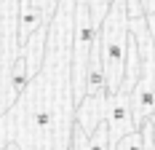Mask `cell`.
<instances>
[{
	"label": "cell",
	"instance_id": "obj_1",
	"mask_svg": "<svg viewBox=\"0 0 155 150\" xmlns=\"http://www.w3.org/2000/svg\"><path fill=\"white\" fill-rule=\"evenodd\" d=\"M75 32H72V99L75 107L86 97V67H88V54H91V40H94V22H91V5L88 0H75Z\"/></svg>",
	"mask_w": 155,
	"mask_h": 150
},
{
	"label": "cell",
	"instance_id": "obj_2",
	"mask_svg": "<svg viewBox=\"0 0 155 150\" xmlns=\"http://www.w3.org/2000/svg\"><path fill=\"white\" fill-rule=\"evenodd\" d=\"M104 123H107V145L110 150L115 148L123 137L139 131L137 123H134V115H131V105H128V94L118 91L107 99V115H104Z\"/></svg>",
	"mask_w": 155,
	"mask_h": 150
},
{
	"label": "cell",
	"instance_id": "obj_3",
	"mask_svg": "<svg viewBox=\"0 0 155 150\" xmlns=\"http://www.w3.org/2000/svg\"><path fill=\"white\" fill-rule=\"evenodd\" d=\"M107 99H104V97H83V102L78 105V129H80L86 137H91L94 129L104 121Z\"/></svg>",
	"mask_w": 155,
	"mask_h": 150
},
{
	"label": "cell",
	"instance_id": "obj_4",
	"mask_svg": "<svg viewBox=\"0 0 155 150\" xmlns=\"http://www.w3.org/2000/svg\"><path fill=\"white\" fill-rule=\"evenodd\" d=\"M27 80H30V75H27V62H24V56L19 54L16 62H14V70H11V89H14L16 97L27 89Z\"/></svg>",
	"mask_w": 155,
	"mask_h": 150
},
{
	"label": "cell",
	"instance_id": "obj_5",
	"mask_svg": "<svg viewBox=\"0 0 155 150\" xmlns=\"http://www.w3.org/2000/svg\"><path fill=\"white\" fill-rule=\"evenodd\" d=\"M139 8L144 19H153L155 16V0H139Z\"/></svg>",
	"mask_w": 155,
	"mask_h": 150
}]
</instances>
